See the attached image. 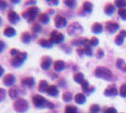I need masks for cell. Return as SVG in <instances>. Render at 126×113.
I'll list each match as a JSON object with an SVG mask.
<instances>
[{
	"label": "cell",
	"mask_w": 126,
	"mask_h": 113,
	"mask_svg": "<svg viewBox=\"0 0 126 113\" xmlns=\"http://www.w3.org/2000/svg\"><path fill=\"white\" fill-rule=\"evenodd\" d=\"M39 12H40V9L38 7L31 6L22 13V16L24 19H26V21L28 23H33L39 15Z\"/></svg>",
	"instance_id": "6da1fadb"
},
{
	"label": "cell",
	"mask_w": 126,
	"mask_h": 113,
	"mask_svg": "<svg viewBox=\"0 0 126 113\" xmlns=\"http://www.w3.org/2000/svg\"><path fill=\"white\" fill-rule=\"evenodd\" d=\"M94 75L96 77L104 79V80H110L113 76L110 69H108L106 67H103V66H99L95 69Z\"/></svg>",
	"instance_id": "7a4b0ae2"
},
{
	"label": "cell",
	"mask_w": 126,
	"mask_h": 113,
	"mask_svg": "<svg viewBox=\"0 0 126 113\" xmlns=\"http://www.w3.org/2000/svg\"><path fill=\"white\" fill-rule=\"evenodd\" d=\"M13 108L16 112L18 113H25L29 108V104L24 98H18L13 103Z\"/></svg>",
	"instance_id": "3957f363"
},
{
	"label": "cell",
	"mask_w": 126,
	"mask_h": 113,
	"mask_svg": "<svg viewBox=\"0 0 126 113\" xmlns=\"http://www.w3.org/2000/svg\"><path fill=\"white\" fill-rule=\"evenodd\" d=\"M26 59H27V53L26 52H19L15 57H12L11 61V66L14 67V68H19L26 61Z\"/></svg>",
	"instance_id": "277c9868"
},
{
	"label": "cell",
	"mask_w": 126,
	"mask_h": 113,
	"mask_svg": "<svg viewBox=\"0 0 126 113\" xmlns=\"http://www.w3.org/2000/svg\"><path fill=\"white\" fill-rule=\"evenodd\" d=\"M67 32L70 36H75L83 32V27L78 22H74L70 24L69 27H67Z\"/></svg>",
	"instance_id": "5b68a950"
},
{
	"label": "cell",
	"mask_w": 126,
	"mask_h": 113,
	"mask_svg": "<svg viewBox=\"0 0 126 113\" xmlns=\"http://www.w3.org/2000/svg\"><path fill=\"white\" fill-rule=\"evenodd\" d=\"M32 102H33V105L38 108H47L48 101L41 94H36L32 97Z\"/></svg>",
	"instance_id": "8992f818"
},
{
	"label": "cell",
	"mask_w": 126,
	"mask_h": 113,
	"mask_svg": "<svg viewBox=\"0 0 126 113\" xmlns=\"http://www.w3.org/2000/svg\"><path fill=\"white\" fill-rule=\"evenodd\" d=\"M64 35H63L61 32H59L58 30H56V29H54L51 31L50 33V36H49V40L51 41V43L53 44H60L61 43L64 42Z\"/></svg>",
	"instance_id": "52a82bcc"
},
{
	"label": "cell",
	"mask_w": 126,
	"mask_h": 113,
	"mask_svg": "<svg viewBox=\"0 0 126 113\" xmlns=\"http://www.w3.org/2000/svg\"><path fill=\"white\" fill-rule=\"evenodd\" d=\"M25 93V91L22 89L21 87L18 86H12L11 87V89L9 90V95L11 97V99L13 100H16L18 99L20 95H23Z\"/></svg>",
	"instance_id": "ba28073f"
},
{
	"label": "cell",
	"mask_w": 126,
	"mask_h": 113,
	"mask_svg": "<svg viewBox=\"0 0 126 113\" xmlns=\"http://www.w3.org/2000/svg\"><path fill=\"white\" fill-rule=\"evenodd\" d=\"M54 23H55V26L58 28H63L67 26V19L64 16L58 14L56 15L55 19H54Z\"/></svg>",
	"instance_id": "9c48e42d"
},
{
	"label": "cell",
	"mask_w": 126,
	"mask_h": 113,
	"mask_svg": "<svg viewBox=\"0 0 126 113\" xmlns=\"http://www.w3.org/2000/svg\"><path fill=\"white\" fill-rule=\"evenodd\" d=\"M105 29L108 33L113 34V33H116L120 29V25L118 23H116V22L108 21L106 22V24H105Z\"/></svg>",
	"instance_id": "30bf717a"
},
{
	"label": "cell",
	"mask_w": 126,
	"mask_h": 113,
	"mask_svg": "<svg viewBox=\"0 0 126 113\" xmlns=\"http://www.w3.org/2000/svg\"><path fill=\"white\" fill-rule=\"evenodd\" d=\"M89 39L80 37V38H77V39L73 40V41H72V44H73L74 46H77V47H85V46L89 45Z\"/></svg>",
	"instance_id": "8fae6325"
},
{
	"label": "cell",
	"mask_w": 126,
	"mask_h": 113,
	"mask_svg": "<svg viewBox=\"0 0 126 113\" xmlns=\"http://www.w3.org/2000/svg\"><path fill=\"white\" fill-rule=\"evenodd\" d=\"M16 81L15 76L12 74H7L3 76V84L7 87H12Z\"/></svg>",
	"instance_id": "7c38bea8"
},
{
	"label": "cell",
	"mask_w": 126,
	"mask_h": 113,
	"mask_svg": "<svg viewBox=\"0 0 126 113\" xmlns=\"http://www.w3.org/2000/svg\"><path fill=\"white\" fill-rule=\"evenodd\" d=\"M52 63V59L50 57H48V56H44V57H42V60H41V67H42V70L47 71L50 69Z\"/></svg>",
	"instance_id": "4fadbf2b"
},
{
	"label": "cell",
	"mask_w": 126,
	"mask_h": 113,
	"mask_svg": "<svg viewBox=\"0 0 126 113\" xmlns=\"http://www.w3.org/2000/svg\"><path fill=\"white\" fill-rule=\"evenodd\" d=\"M7 17H8L9 22H10L11 24H12V25H15V24H17L18 22L20 21V16H19V14H18L17 12H15L14 11H9Z\"/></svg>",
	"instance_id": "5bb4252c"
},
{
	"label": "cell",
	"mask_w": 126,
	"mask_h": 113,
	"mask_svg": "<svg viewBox=\"0 0 126 113\" xmlns=\"http://www.w3.org/2000/svg\"><path fill=\"white\" fill-rule=\"evenodd\" d=\"M104 94H105L106 97H113L116 96L119 94V92H118V89L116 88L115 85H111V86H108L104 92Z\"/></svg>",
	"instance_id": "9a60e30c"
},
{
	"label": "cell",
	"mask_w": 126,
	"mask_h": 113,
	"mask_svg": "<svg viewBox=\"0 0 126 113\" xmlns=\"http://www.w3.org/2000/svg\"><path fill=\"white\" fill-rule=\"evenodd\" d=\"M126 37V30L125 29H121L120 33L115 37V43L116 45L121 46L122 45V43L124 42V38Z\"/></svg>",
	"instance_id": "2e32d148"
},
{
	"label": "cell",
	"mask_w": 126,
	"mask_h": 113,
	"mask_svg": "<svg viewBox=\"0 0 126 113\" xmlns=\"http://www.w3.org/2000/svg\"><path fill=\"white\" fill-rule=\"evenodd\" d=\"M21 84H22V86H24V87L32 88V87H34V85H35V79H34L33 77H30V76L25 77V78L22 79Z\"/></svg>",
	"instance_id": "e0dca14e"
},
{
	"label": "cell",
	"mask_w": 126,
	"mask_h": 113,
	"mask_svg": "<svg viewBox=\"0 0 126 113\" xmlns=\"http://www.w3.org/2000/svg\"><path fill=\"white\" fill-rule=\"evenodd\" d=\"M81 86H82V91H83L86 94H88V95H89L90 93H92V92L95 91V89L93 87L89 86V83L88 80H85L84 82L81 84Z\"/></svg>",
	"instance_id": "ac0fdd59"
},
{
	"label": "cell",
	"mask_w": 126,
	"mask_h": 113,
	"mask_svg": "<svg viewBox=\"0 0 126 113\" xmlns=\"http://www.w3.org/2000/svg\"><path fill=\"white\" fill-rule=\"evenodd\" d=\"M86 100H87L86 95H85V93H82V92H79V93H77L74 96V101H75L76 104H78V105H83V104H85Z\"/></svg>",
	"instance_id": "d6986e66"
},
{
	"label": "cell",
	"mask_w": 126,
	"mask_h": 113,
	"mask_svg": "<svg viewBox=\"0 0 126 113\" xmlns=\"http://www.w3.org/2000/svg\"><path fill=\"white\" fill-rule=\"evenodd\" d=\"M54 69L56 72H61L65 69V62L63 60H60V59L56 60L54 63Z\"/></svg>",
	"instance_id": "ffe728a7"
},
{
	"label": "cell",
	"mask_w": 126,
	"mask_h": 113,
	"mask_svg": "<svg viewBox=\"0 0 126 113\" xmlns=\"http://www.w3.org/2000/svg\"><path fill=\"white\" fill-rule=\"evenodd\" d=\"M38 43H39L42 47H44V48H47V49H51L53 47V45H54V44L51 43L50 40H46V39H43V38L41 39Z\"/></svg>",
	"instance_id": "44dd1931"
},
{
	"label": "cell",
	"mask_w": 126,
	"mask_h": 113,
	"mask_svg": "<svg viewBox=\"0 0 126 113\" xmlns=\"http://www.w3.org/2000/svg\"><path fill=\"white\" fill-rule=\"evenodd\" d=\"M48 95H50V96H58V87L56 86V85H50V86L48 87V90L47 92H46Z\"/></svg>",
	"instance_id": "7402d4cb"
},
{
	"label": "cell",
	"mask_w": 126,
	"mask_h": 113,
	"mask_svg": "<svg viewBox=\"0 0 126 113\" xmlns=\"http://www.w3.org/2000/svg\"><path fill=\"white\" fill-rule=\"evenodd\" d=\"M48 87H49V85H48V82L46 80L40 81L39 86H38V91H39L40 92H42V93L46 92L48 90Z\"/></svg>",
	"instance_id": "603a6c76"
},
{
	"label": "cell",
	"mask_w": 126,
	"mask_h": 113,
	"mask_svg": "<svg viewBox=\"0 0 126 113\" xmlns=\"http://www.w3.org/2000/svg\"><path fill=\"white\" fill-rule=\"evenodd\" d=\"M104 11H105V13L106 15L111 16L115 12V6L112 5V4H106L105 6V8H104Z\"/></svg>",
	"instance_id": "cb8c5ba5"
},
{
	"label": "cell",
	"mask_w": 126,
	"mask_h": 113,
	"mask_svg": "<svg viewBox=\"0 0 126 113\" xmlns=\"http://www.w3.org/2000/svg\"><path fill=\"white\" fill-rule=\"evenodd\" d=\"M104 30V27L100 23H94L91 27V31L94 34H101Z\"/></svg>",
	"instance_id": "d4e9b609"
},
{
	"label": "cell",
	"mask_w": 126,
	"mask_h": 113,
	"mask_svg": "<svg viewBox=\"0 0 126 113\" xmlns=\"http://www.w3.org/2000/svg\"><path fill=\"white\" fill-rule=\"evenodd\" d=\"M4 35L8 38L14 37L16 35V30L12 27H7L4 29Z\"/></svg>",
	"instance_id": "484cf974"
},
{
	"label": "cell",
	"mask_w": 126,
	"mask_h": 113,
	"mask_svg": "<svg viewBox=\"0 0 126 113\" xmlns=\"http://www.w3.org/2000/svg\"><path fill=\"white\" fill-rule=\"evenodd\" d=\"M116 67L121 70L123 73H126V63L122 59H118L116 60Z\"/></svg>",
	"instance_id": "4316f807"
},
{
	"label": "cell",
	"mask_w": 126,
	"mask_h": 113,
	"mask_svg": "<svg viewBox=\"0 0 126 113\" xmlns=\"http://www.w3.org/2000/svg\"><path fill=\"white\" fill-rule=\"evenodd\" d=\"M31 40H32V36H31V34H30L29 32H23V33H22L21 41L24 43L28 44V43H30Z\"/></svg>",
	"instance_id": "83f0119b"
},
{
	"label": "cell",
	"mask_w": 126,
	"mask_h": 113,
	"mask_svg": "<svg viewBox=\"0 0 126 113\" xmlns=\"http://www.w3.org/2000/svg\"><path fill=\"white\" fill-rule=\"evenodd\" d=\"M93 10V5L91 2L89 1H86L83 3V11L86 12V13H90Z\"/></svg>",
	"instance_id": "f1b7e54d"
},
{
	"label": "cell",
	"mask_w": 126,
	"mask_h": 113,
	"mask_svg": "<svg viewBox=\"0 0 126 113\" xmlns=\"http://www.w3.org/2000/svg\"><path fill=\"white\" fill-rule=\"evenodd\" d=\"M74 80L78 83V84H82L86 79H85V76L82 73H76L75 75H74Z\"/></svg>",
	"instance_id": "f546056e"
},
{
	"label": "cell",
	"mask_w": 126,
	"mask_h": 113,
	"mask_svg": "<svg viewBox=\"0 0 126 113\" xmlns=\"http://www.w3.org/2000/svg\"><path fill=\"white\" fill-rule=\"evenodd\" d=\"M39 20H40V22H41L42 24H44V25L48 24L49 21H50L49 15H48L47 13H41V14L39 15Z\"/></svg>",
	"instance_id": "4dcf8cb0"
},
{
	"label": "cell",
	"mask_w": 126,
	"mask_h": 113,
	"mask_svg": "<svg viewBox=\"0 0 126 113\" xmlns=\"http://www.w3.org/2000/svg\"><path fill=\"white\" fill-rule=\"evenodd\" d=\"M42 26H41V24H39V23H34L31 27V30L34 34L40 33L41 31H42Z\"/></svg>",
	"instance_id": "1f68e13d"
},
{
	"label": "cell",
	"mask_w": 126,
	"mask_h": 113,
	"mask_svg": "<svg viewBox=\"0 0 126 113\" xmlns=\"http://www.w3.org/2000/svg\"><path fill=\"white\" fill-rule=\"evenodd\" d=\"M62 99H63V101H64V102H66V103L71 102V101L73 100V94L69 92H64V93H63V95H62Z\"/></svg>",
	"instance_id": "d6a6232c"
},
{
	"label": "cell",
	"mask_w": 126,
	"mask_h": 113,
	"mask_svg": "<svg viewBox=\"0 0 126 113\" xmlns=\"http://www.w3.org/2000/svg\"><path fill=\"white\" fill-rule=\"evenodd\" d=\"M65 113H78V110H77L76 107L69 105L65 108Z\"/></svg>",
	"instance_id": "836d02e7"
},
{
	"label": "cell",
	"mask_w": 126,
	"mask_h": 113,
	"mask_svg": "<svg viewBox=\"0 0 126 113\" xmlns=\"http://www.w3.org/2000/svg\"><path fill=\"white\" fill-rule=\"evenodd\" d=\"M99 44V39L97 37H92L89 39V46L90 47H95Z\"/></svg>",
	"instance_id": "e575fe53"
},
{
	"label": "cell",
	"mask_w": 126,
	"mask_h": 113,
	"mask_svg": "<svg viewBox=\"0 0 126 113\" xmlns=\"http://www.w3.org/2000/svg\"><path fill=\"white\" fill-rule=\"evenodd\" d=\"M100 106L99 105H97V104H93V105H91L90 106V108H89V110H90V113H99L100 112Z\"/></svg>",
	"instance_id": "d590c367"
},
{
	"label": "cell",
	"mask_w": 126,
	"mask_h": 113,
	"mask_svg": "<svg viewBox=\"0 0 126 113\" xmlns=\"http://www.w3.org/2000/svg\"><path fill=\"white\" fill-rule=\"evenodd\" d=\"M83 51H84V55L88 56V57H91V56L93 55V51H92L91 47L89 46V45H87V46L83 47Z\"/></svg>",
	"instance_id": "8d00e7d4"
},
{
	"label": "cell",
	"mask_w": 126,
	"mask_h": 113,
	"mask_svg": "<svg viewBox=\"0 0 126 113\" xmlns=\"http://www.w3.org/2000/svg\"><path fill=\"white\" fill-rule=\"evenodd\" d=\"M115 5L117 7H119L120 9H125L126 1H124V0H117V1H115Z\"/></svg>",
	"instance_id": "74e56055"
},
{
	"label": "cell",
	"mask_w": 126,
	"mask_h": 113,
	"mask_svg": "<svg viewBox=\"0 0 126 113\" xmlns=\"http://www.w3.org/2000/svg\"><path fill=\"white\" fill-rule=\"evenodd\" d=\"M119 93L121 97H126V83L122 84L120 88V91H119Z\"/></svg>",
	"instance_id": "f35d334b"
},
{
	"label": "cell",
	"mask_w": 126,
	"mask_h": 113,
	"mask_svg": "<svg viewBox=\"0 0 126 113\" xmlns=\"http://www.w3.org/2000/svg\"><path fill=\"white\" fill-rule=\"evenodd\" d=\"M118 14H119V16L121 17L122 20H125L126 21V9H119Z\"/></svg>",
	"instance_id": "ab89813d"
},
{
	"label": "cell",
	"mask_w": 126,
	"mask_h": 113,
	"mask_svg": "<svg viewBox=\"0 0 126 113\" xmlns=\"http://www.w3.org/2000/svg\"><path fill=\"white\" fill-rule=\"evenodd\" d=\"M64 4L69 7V8H71V9H73L74 8L75 6H76V1H73V0H65L64 1Z\"/></svg>",
	"instance_id": "60d3db41"
},
{
	"label": "cell",
	"mask_w": 126,
	"mask_h": 113,
	"mask_svg": "<svg viewBox=\"0 0 126 113\" xmlns=\"http://www.w3.org/2000/svg\"><path fill=\"white\" fill-rule=\"evenodd\" d=\"M104 56H105L104 50H103L102 48L97 49V51H96V57H97V59H103Z\"/></svg>",
	"instance_id": "b9f144b4"
},
{
	"label": "cell",
	"mask_w": 126,
	"mask_h": 113,
	"mask_svg": "<svg viewBox=\"0 0 126 113\" xmlns=\"http://www.w3.org/2000/svg\"><path fill=\"white\" fill-rule=\"evenodd\" d=\"M6 94H7V92H6L4 89L0 88V102H2L6 98Z\"/></svg>",
	"instance_id": "7bdbcfd3"
},
{
	"label": "cell",
	"mask_w": 126,
	"mask_h": 113,
	"mask_svg": "<svg viewBox=\"0 0 126 113\" xmlns=\"http://www.w3.org/2000/svg\"><path fill=\"white\" fill-rule=\"evenodd\" d=\"M105 113H118L117 109L113 107H110V108H107L105 110Z\"/></svg>",
	"instance_id": "ee69618b"
},
{
	"label": "cell",
	"mask_w": 126,
	"mask_h": 113,
	"mask_svg": "<svg viewBox=\"0 0 126 113\" xmlns=\"http://www.w3.org/2000/svg\"><path fill=\"white\" fill-rule=\"evenodd\" d=\"M46 3L48 5H51V6H58V0H46Z\"/></svg>",
	"instance_id": "f6af8a7d"
},
{
	"label": "cell",
	"mask_w": 126,
	"mask_h": 113,
	"mask_svg": "<svg viewBox=\"0 0 126 113\" xmlns=\"http://www.w3.org/2000/svg\"><path fill=\"white\" fill-rule=\"evenodd\" d=\"M7 7H8V3L6 1H0V11L5 10Z\"/></svg>",
	"instance_id": "bcb514c9"
},
{
	"label": "cell",
	"mask_w": 126,
	"mask_h": 113,
	"mask_svg": "<svg viewBox=\"0 0 126 113\" xmlns=\"http://www.w3.org/2000/svg\"><path fill=\"white\" fill-rule=\"evenodd\" d=\"M76 52H77V54L80 56V57H82V56H84V51H83V47H78V48L76 49Z\"/></svg>",
	"instance_id": "7dc6e473"
},
{
	"label": "cell",
	"mask_w": 126,
	"mask_h": 113,
	"mask_svg": "<svg viewBox=\"0 0 126 113\" xmlns=\"http://www.w3.org/2000/svg\"><path fill=\"white\" fill-rule=\"evenodd\" d=\"M5 47H6L5 43H4L3 41H1V40H0V53H1L2 51H4V50H5Z\"/></svg>",
	"instance_id": "c3c4849f"
},
{
	"label": "cell",
	"mask_w": 126,
	"mask_h": 113,
	"mask_svg": "<svg viewBox=\"0 0 126 113\" xmlns=\"http://www.w3.org/2000/svg\"><path fill=\"white\" fill-rule=\"evenodd\" d=\"M19 52H20V51H18V50H17V49H15V48H12L11 50V56H12V57H15L16 55L18 54V53H19Z\"/></svg>",
	"instance_id": "681fc988"
},
{
	"label": "cell",
	"mask_w": 126,
	"mask_h": 113,
	"mask_svg": "<svg viewBox=\"0 0 126 113\" xmlns=\"http://www.w3.org/2000/svg\"><path fill=\"white\" fill-rule=\"evenodd\" d=\"M47 108H48V109H54V108H55V105H54L53 103L50 102V101H48Z\"/></svg>",
	"instance_id": "f907efd6"
},
{
	"label": "cell",
	"mask_w": 126,
	"mask_h": 113,
	"mask_svg": "<svg viewBox=\"0 0 126 113\" xmlns=\"http://www.w3.org/2000/svg\"><path fill=\"white\" fill-rule=\"evenodd\" d=\"M59 85H61L62 86V88H64V87L66 86V81H65V79H63V78H61V80L59 81V83H58Z\"/></svg>",
	"instance_id": "816d5d0a"
},
{
	"label": "cell",
	"mask_w": 126,
	"mask_h": 113,
	"mask_svg": "<svg viewBox=\"0 0 126 113\" xmlns=\"http://www.w3.org/2000/svg\"><path fill=\"white\" fill-rule=\"evenodd\" d=\"M4 73H5V70H4V68L0 65V78L3 76V75H4Z\"/></svg>",
	"instance_id": "f5cc1de1"
},
{
	"label": "cell",
	"mask_w": 126,
	"mask_h": 113,
	"mask_svg": "<svg viewBox=\"0 0 126 113\" xmlns=\"http://www.w3.org/2000/svg\"><path fill=\"white\" fill-rule=\"evenodd\" d=\"M26 5H32V6H35L36 4V1H26Z\"/></svg>",
	"instance_id": "db71d44e"
},
{
	"label": "cell",
	"mask_w": 126,
	"mask_h": 113,
	"mask_svg": "<svg viewBox=\"0 0 126 113\" xmlns=\"http://www.w3.org/2000/svg\"><path fill=\"white\" fill-rule=\"evenodd\" d=\"M11 3H14V4H18V3H20V1H19V0H16V1H14V0H11Z\"/></svg>",
	"instance_id": "11a10c76"
},
{
	"label": "cell",
	"mask_w": 126,
	"mask_h": 113,
	"mask_svg": "<svg viewBox=\"0 0 126 113\" xmlns=\"http://www.w3.org/2000/svg\"><path fill=\"white\" fill-rule=\"evenodd\" d=\"M1 25H2V18L0 17V26H1Z\"/></svg>",
	"instance_id": "9f6ffc18"
},
{
	"label": "cell",
	"mask_w": 126,
	"mask_h": 113,
	"mask_svg": "<svg viewBox=\"0 0 126 113\" xmlns=\"http://www.w3.org/2000/svg\"><path fill=\"white\" fill-rule=\"evenodd\" d=\"M50 113H58V112H55V111H52V112H50Z\"/></svg>",
	"instance_id": "6f0895ef"
}]
</instances>
